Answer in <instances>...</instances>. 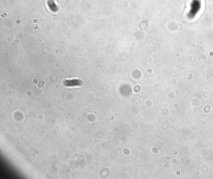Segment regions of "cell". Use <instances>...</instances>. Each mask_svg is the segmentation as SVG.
<instances>
[{"mask_svg":"<svg viewBox=\"0 0 213 179\" xmlns=\"http://www.w3.org/2000/svg\"><path fill=\"white\" fill-rule=\"evenodd\" d=\"M47 5L51 12H57L58 11V7L54 0H48Z\"/></svg>","mask_w":213,"mask_h":179,"instance_id":"6da1fadb","label":"cell"}]
</instances>
